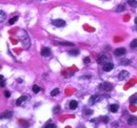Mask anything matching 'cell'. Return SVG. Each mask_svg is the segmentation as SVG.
Listing matches in <instances>:
<instances>
[{
  "label": "cell",
  "mask_w": 137,
  "mask_h": 128,
  "mask_svg": "<svg viewBox=\"0 0 137 128\" xmlns=\"http://www.w3.org/2000/svg\"><path fill=\"white\" fill-rule=\"evenodd\" d=\"M99 87H100V89L104 90V91H110V90H112V89H113L112 84L107 83V82H104V83L100 84V86H99Z\"/></svg>",
  "instance_id": "1"
},
{
  "label": "cell",
  "mask_w": 137,
  "mask_h": 128,
  "mask_svg": "<svg viewBox=\"0 0 137 128\" xmlns=\"http://www.w3.org/2000/svg\"><path fill=\"white\" fill-rule=\"evenodd\" d=\"M52 23H53V25L57 26V27H63V26H65V21L64 20H61V19L53 20Z\"/></svg>",
  "instance_id": "2"
},
{
  "label": "cell",
  "mask_w": 137,
  "mask_h": 128,
  "mask_svg": "<svg viewBox=\"0 0 137 128\" xmlns=\"http://www.w3.org/2000/svg\"><path fill=\"white\" fill-rule=\"evenodd\" d=\"M113 68H114V64L111 63V62L104 63L103 66H102V69H103V71H111Z\"/></svg>",
  "instance_id": "3"
},
{
  "label": "cell",
  "mask_w": 137,
  "mask_h": 128,
  "mask_svg": "<svg viewBox=\"0 0 137 128\" xmlns=\"http://www.w3.org/2000/svg\"><path fill=\"white\" fill-rule=\"evenodd\" d=\"M114 54H115V56H118V57H120V56H123V55L126 54V48H125V47H119V48L115 49Z\"/></svg>",
  "instance_id": "4"
},
{
  "label": "cell",
  "mask_w": 137,
  "mask_h": 128,
  "mask_svg": "<svg viewBox=\"0 0 137 128\" xmlns=\"http://www.w3.org/2000/svg\"><path fill=\"white\" fill-rule=\"evenodd\" d=\"M107 60H108V57L105 55H100L98 58H97V63L98 64H104L107 63Z\"/></svg>",
  "instance_id": "5"
},
{
  "label": "cell",
  "mask_w": 137,
  "mask_h": 128,
  "mask_svg": "<svg viewBox=\"0 0 137 128\" xmlns=\"http://www.w3.org/2000/svg\"><path fill=\"white\" fill-rule=\"evenodd\" d=\"M129 76H130V74H129L128 71L122 70V71H120L119 76H118V79H119V80H126V79L129 78Z\"/></svg>",
  "instance_id": "6"
},
{
  "label": "cell",
  "mask_w": 137,
  "mask_h": 128,
  "mask_svg": "<svg viewBox=\"0 0 137 128\" xmlns=\"http://www.w3.org/2000/svg\"><path fill=\"white\" fill-rule=\"evenodd\" d=\"M77 106H78V103H77V101H75V100L70 101V103H68V108L72 109V110L77 108Z\"/></svg>",
  "instance_id": "7"
},
{
  "label": "cell",
  "mask_w": 137,
  "mask_h": 128,
  "mask_svg": "<svg viewBox=\"0 0 137 128\" xmlns=\"http://www.w3.org/2000/svg\"><path fill=\"white\" fill-rule=\"evenodd\" d=\"M26 99H28V98H26L25 96H22V97H20V98L18 99L17 101H16V105H17V106L22 105V103H24V102H25V101H26Z\"/></svg>",
  "instance_id": "8"
},
{
  "label": "cell",
  "mask_w": 137,
  "mask_h": 128,
  "mask_svg": "<svg viewBox=\"0 0 137 128\" xmlns=\"http://www.w3.org/2000/svg\"><path fill=\"white\" fill-rule=\"evenodd\" d=\"M50 54H51V50H50V48H47V47H43V48L41 49V55L43 56V57H47Z\"/></svg>",
  "instance_id": "9"
},
{
  "label": "cell",
  "mask_w": 137,
  "mask_h": 128,
  "mask_svg": "<svg viewBox=\"0 0 137 128\" xmlns=\"http://www.w3.org/2000/svg\"><path fill=\"white\" fill-rule=\"evenodd\" d=\"M97 100H99V96L98 95H94V96H92V97H91V99H90V101H89V103L90 104H94Z\"/></svg>",
  "instance_id": "10"
},
{
  "label": "cell",
  "mask_w": 137,
  "mask_h": 128,
  "mask_svg": "<svg viewBox=\"0 0 137 128\" xmlns=\"http://www.w3.org/2000/svg\"><path fill=\"white\" fill-rule=\"evenodd\" d=\"M110 111L111 112H117L118 111V105L117 104H112L110 106Z\"/></svg>",
  "instance_id": "11"
},
{
  "label": "cell",
  "mask_w": 137,
  "mask_h": 128,
  "mask_svg": "<svg viewBox=\"0 0 137 128\" xmlns=\"http://www.w3.org/2000/svg\"><path fill=\"white\" fill-rule=\"evenodd\" d=\"M12 111H5V112H3L1 114V118L3 119V118H5V119H9V118H11L12 117Z\"/></svg>",
  "instance_id": "12"
},
{
  "label": "cell",
  "mask_w": 137,
  "mask_h": 128,
  "mask_svg": "<svg viewBox=\"0 0 137 128\" xmlns=\"http://www.w3.org/2000/svg\"><path fill=\"white\" fill-rule=\"evenodd\" d=\"M136 121H137V120H136L135 117H131V118L128 119V124L129 125H133V124L136 123Z\"/></svg>",
  "instance_id": "13"
},
{
  "label": "cell",
  "mask_w": 137,
  "mask_h": 128,
  "mask_svg": "<svg viewBox=\"0 0 137 128\" xmlns=\"http://www.w3.org/2000/svg\"><path fill=\"white\" fill-rule=\"evenodd\" d=\"M17 20H18V17H17V16H15V17L11 18L10 21H9V24H10V25H13V24H14V23H15Z\"/></svg>",
  "instance_id": "14"
},
{
  "label": "cell",
  "mask_w": 137,
  "mask_h": 128,
  "mask_svg": "<svg viewBox=\"0 0 137 128\" xmlns=\"http://www.w3.org/2000/svg\"><path fill=\"white\" fill-rule=\"evenodd\" d=\"M40 90H41V88L38 86V85H34V86H33V91L35 92V94H38Z\"/></svg>",
  "instance_id": "15"
},
{
  "label": "cell",
  "mask_w": 137,
  "mask_h": 128,
  "mask_svg": "<svg viewBox=\"0 0 137 128\" xmlns=\"http://www.w3.org/2000/svg\"><path fill=\"white\" fill-rule=\"evenodd\" d=\"M130 103L131 104H137V97L136 96H133V97L130 98Z\"/></svg>",
  "instance_id": "16"
},
{
  "label": "cell",
  "mask_w": 137,
  "mask_h": 128,
  "mask_svg": "<svg viewBox=\"0 0 137 128\" xmlns=\"http://www.w3.org/2000/svg\"><path fill=\"white\" fill-rule=\"evenodd\" d=\"M58 94H59V89H58V88H55V89H53L52 91H51V96H52V97H55V96H57Z\"/></svg>",
  "instance_id": "17"
},
{
  "label": "cell",
  "mask_w": 137,
  "mask_h": 128,
  "mask_svg": "<svg viewBox=\"0 0 137 128\" xmlns=\"http://www.w3.org/2000/svg\"><path fill=\"white\" fill-rule=\"evenodd\" d=\"M130 46L132 47V48H136L137 47V39H135V40H133V41L130 43Z\"/></svg>",
  "instance_id": "18"
},
{
  "label": "cell",
  "mask_w": 137,
  "mask_h": 128,
  "mask_svg": "<svg viewBox=\"0 0 137 128\" xmlns=\"http://www.w3.org/2000/svg\"><path fill=\"white\" fill-rule=\"evenodd\" d=\"M128 3L131 5V6H137V1L136 0H128Z\"/></svg>",
  "instance_id": "19"
},
{
  "label": "cell",
  "mask_w": 137,
  "mask_h": 128,
  "mask_svg": "<svg viewBox=\"0 0 137 128\" xmlns=\"http://www.w3.org/2000/svg\"><path fill=\"white\" fill-rule=\"evenodd\" d=\"M68 54H70L71 56H77V55L79 54V50H77V49L70 50V52H68Z\"/></svg>",
  "instance_id": "20"
},
{
  "label": "cell",
  "mask_w": 137,
  "mask_h": 128,
  "mask_svg": "<svg viewBox=\"0 0 137 128\" xmlns=\"http://www.w3.org/2000/svg\"><path fill=\"white\" fill-rule=\"evenodd\" d=\"M122 11H125V5H122V4H120V5H118V7H117V10H116V12H122Z\"/></svg>",
  "instance_id": "21"
},
{
  "label": "cell",
  "mask_w": 137,
  "mask_h": 128,
  "mask_svg": "<svg viewBox=\"0 0 137 128\" xmlns=\"http://www.w3.org/2000/svg\"><path fill=\"white\" fill-rule=\"evenodd\" d=\"M60 45H67V46H74L73 43H71V42H59Z\"/></svg>",
  "instance_id": "22"
},
{
  "label": "cell",
  "mask_w": 137,
  "mask_h": 128,
  "mask_svg": "<svg viewBox=\"0 0 137 128\" xmlns=\"http://www.w3.org/2000/svg\"><path fill=\"white\" fill-rule=\"evenodd\" d=\"M100 120H101L102 122H104V123H107V122L109 121V118H108V117H101V118H100Z\"/></svg>",
  "instance_id": "23"
},
{
  "label": "cell",
  "mask_w": 137,
  "mask_h": 128,
  "mask_svg": "<svg viewBox=\"0 0 137 128\" xmlns=\"http://www.w3.org/2000/svg\"><path fill=\"white\" fill-rule=\"evenodd\" d=\"M83 62L86 63V64H88V63H90V62H91V59H90V57H86V58H84V59H83Z\"/></svg>",
  "instance_id": "24"
},
{
  "label": "cell",
  "mask_w": 137,
  "mask_h": 128,
  "mask_svg": "<svg viewBox=\"0 0 137 128\" xmlns=\"http://www.w3.org/2000/svg\"><path fill=\"white\" fill-rule=\"evenodd\" d=\"M56 127V125L55 124H47V125H46V128H55Z\"/></svg>",
  "instance_id": "25"
},
{
  "label": "cell",
  "mask_w": 137,
  "mask_h": 128,
  "mask_svg": "<svg viewBox=\"0 0 137 128\" xmlns=\"http://www.w3.org/2000/svg\"><path fill=\"white\" fill-rule=\"evenodd\" d=\"M4 85H5V83H4V78H3V76H1V87H4Z\"/></svg>",
  "instance_id": "26"
},
{
  "label": "cell",
  "mask_w": 137,
  "mask_h": 128,
  "mask_svg": "<svg viewBox=\"0 0 137 128\" xmlns=\"http://www.w3.org/2000/svg\"><path fill=\"white\" fill-rule=\"evenodd\" d=\"M53 111H54V112H58V111H59V106H56V107L53 109Z\"/></svg>",
  "instance_id": "27"
},
{
  "label": "cell",
  "mask_w": 137,
  "mask_h": 128,
  "mask_svg": "<svg viewBox=\"0 0 137 128\" xmlns=\"http://www.w3.org/2000/svg\"><path fill=\"white\" fill-rule=\"evenodd\" d=\"M4 96H5L6 98H10V97H11V94H10L9 91H5V92H4Z\"/></svg>",
  "instance_id": "28"
},
{
  "label": "cell",
  "mask_w": 137,
  "mask_h": 128,
  "mask_svg": "<svg viewBox=\"0 0 137 128\" xmlns=\"http://www.w3.org/2000/svg\"><path fill=\"white\" fill-rule=\"evenodd\" d=\"M1 15H2V16H1V21H3V20H4V13L2 12V11H1Z\"/></svg>",
  "instance_id": "29"
},
{
  "label": "cell",
  "mask_w": 137,
  "mask_h": 128,
  "mask_svg": "<svg viewBox=\"0 0 137 128\" xmlns=\"http://www.w3.org/2000/svg\"><path fill=\"white\" fill-rule=\"evenodd\" d=\"M135 23H136V24H137V17L135 18Z\"/></svg>",
  "instance_id": "30"
},
{
  "label": "cell",
  "mask_w": 137,
  "mask_h": 128,
  "mask_svg": "<svg viewBox=\"0 0 137 128\" xmlns=\"http://www.w3.org/2000/svg\"><path fill=\"white\" fill-rule=\"evenodd\" d=\"M136 25H137V24H136ZM136 30H137V26H136Z\"/></svg>",
  "instance_id": "31"
}]
</instances>
